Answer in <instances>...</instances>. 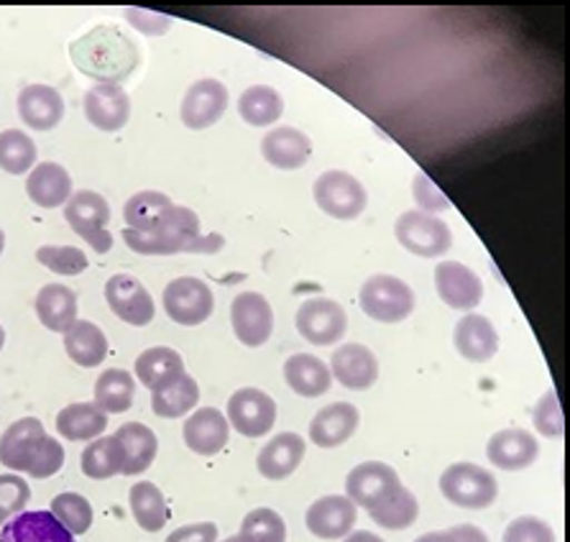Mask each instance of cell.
<instances>
[{"label": "cell", "mask_w": 570, "mask_h": 542, "mask_svg": "<svg viewBox=\"0 0 570 542\" xmlns=\"http://www.w3.org/2000/svg\"><path fill=\"white\" fill-rule=\"evenodd\" d=\"M37 165V144L19 128H8L0 134V169L6 175H26Z\"/></svg>", "instance_id": "obj_41"}, {"label": "cell", "mask_w": 570, "mask_h": 542, "mask_svg": "<svg viewBox=\"0 0 570 542\" xmlns=\"http://www.w3.org/2000/svg\"><path fill=\"white\" fill-rule=\"evenodd\" d=\"M230 323L236 338L248 348L264 346L274 333V309L258 292H240L230 305Z\"/></svg>", "instance_id": "obj_13"}, {"label": "cell", "mask_w": 570, "mask_h": 542, "mask_svg": "<svg viewBox=\"0 0 570 542\" xmlns=\"http://www.w3.org/2000/svg\"><path fill=\"white\" fill-rule=\"evenodd\" d=\"M108 415L95 402H75L57 415V433L65 441H95L106 433Z\"/></svg>", "instance_id": "obj_31"}, {"label": "cell", "mask_w": 570, "mask_h": 542, "mask_svg": "<svg viewBox=\"0 0 570 542\" xmlns=\"http://www.w3.org/2000/svg\"><path fill=\"white\" fill-rule=\"evenodd\" d=\"M414 292L407 282L400 277H389V274H376L358 292V305L364 313L376 323H402L407 321L414 309Z\"/></svg>", "instance_id": "obj_5"}, {"label": "cell", "mask_w": 570, "mask_h": 542, "mask_svg": "<svg viewBox=\"0 0 570 542\" xmlns=\"http://www.w3.org/2000/svg\"><path fill=\"white\" fill-rule=\"evenodd\" d=\"M164 313L177 325L195 328L203 325L215 309L213 289L197 277H179L164 287Z\"/></svg>", "instance_id": "obj_9"}, {"label": "cell", "mask_w": 570, "mask_h": 542, "mask_svg": "<svg viewBox=\"0 0 570 542\" xmlns=\"http://www.w3.org/2000/svg\"><path fill=\"white\" fill-rule=\"evenodd\" d=\"M197 402H200V386L187 372L151 392V410L164 420L185 417L197 407Z\"/></svg>", "instance_id": "obj_34"}, {"label": "cell", "mask_w": 570, "mask_h": 542, "mask_svg": "<svg viewBox=\"0 0 570 542\" xmlns=\"http://www.w3.org/2000/svg\"><path fill=\"white\" fill-rule=\"evenodd\" d=\"M228 108V88L220 80H197L193 88L185 92L183 108H179V116H183V124L193 131H203V128H210L218 124Z\"/></svg>", "instance_id": "obj_16"}, {"label": "cell", "mask_w": 570, "mask_h": 542, "mask_svg": "<svg viewBox=\"0 0 570 542\" xmlns=\"http://www.w3.org/2000/svg\"><path fill=\"white\" fill-rule=\"evenodd\" d=\"M169 195L157 193V189H144V193L134 195L131 200L126 203L124 208V220L131 230H138V234H149L161 223L164 215L171 208Z\"/></svg>", "instance_id": "obj_39"}, {"label": "cell", "mask_w": 570, "mask_h": 542, "mask_svg": "<svg viewBox=\"0 0 570 542\" xmlns=\"http://www.w3.org/2000/svg\"><path fill=\"white\" fill-rule=\"evenodd\" d=\"M276 423V404L269 394L254 386L238 390L228 400V425L244 437H264Z\"/></svg>", "instance_id": "obj_12"}, {"label": "cell", "mask_w": 570, "mask_h": 542, "mask_svg": "<svg viewBox=\"0 0 570 542\" xmlns=\"http://www.w3.org/2000/svg\"><path fill=\"white\" fill-rule=\"evenodd\" d=\"M128 502H131L134 518L144 532H159L167 524V499H164L161 489L151 484V481H138V484H134Z\"/></svg>", "instance_id": "obj_37"}, {"label": "cell", "mask_w": 570, "mask_h": 542, "mask_svg": "<svg viewBox=\"0 0 570 542\" xmlns=\"http://www.w3.org/2000/svg\"><path fill=\"white\" fill-rule=\"evenodd\" d=\"M167 542H218V524L195 522L171 532Z\"/></svg>", "instance_id": "obj_50"}, {"label": "cell", "mask_w": 570, "mask_h": 542, "mask_svg": "<svg viewBox=\"0 0 570 542\" xmlns=\"http://www.w3.org/2000/svg\"><path fill=\"white\" fill-rule=\"evenodd\" d=\"M106 299L118 321L136 325V328L149 325L154 321V313H157L149 289L136 277H131V274H116V277H110L106 284Z\"/></svg>", "instance_id": "obj_14"}, {"label": "cell", "mask_w": 570, "mask_h": 542, "mask_svg": "<svg viewBox=\"0 0 570 542\" xmlns=\"http://www.w3.org/2000/svg\"><path fill=\"white\" fill-rule=\"evenodd\" d=\"M343 542H384L374 532H366V530H358V532H351V535H345Z\"/></svg>", "instance_id": "obj_52"}, {"label": "cell", "mask_w": 570, "mask_h": 542, "mask_svg": "<svg viewBox=\"0 0 570 542\" xmlns=\"http://www.w3.org/2000/svg\"><path fill=\"white\" fill-rule=\"evenodd\" d=\"M3 346H6V331L3 325H0V351H3Z\"/></svg>", "instance_id": "obj_53"}, {"label": "cell", "mask_w": 570, "mask_h": 542, "mask_svg": "<svg viewBox=\"0 0 570 542\" xmlns=\"http://www.w3.org/2000/svg\"><path fill=\"white\" fill-rule=\"evenodd\" d=\"M414 542H489L487 532L476 524H455L451 530L440 532H428V535H420Z\"/></svg>", "instance_id": "obj_49"}, {"label": "cell", "mask_w": 570, "mask_h": 542, "mask_svg": "<svg viewBox=\"0 0 570 542\" xmlns=\"http://www.w3.org/2000/svg\"><path fill=\"white\" fill-rule=\"evenodd\" d=\"M37 317L51 333H65L77 323V295L65 284H47L37 295Z\"/></svg>", "instance_id": "obj_33"}, {"label": "cell", "mask_w": 570, "mask_h": 542, "mask_svg": "<svg viewBox=\"0 0 570 542\" xmlns=\"http://www.w3.org/2000/svg\"><path fill=\"white\" fill-rule=\"evenodd\" d=\"M305 437L297 433H279L258 453L256 466L266 481H284L299 469L305 459Z\"/></svg>", "instance_id": "obj_26"}, {"label": "cell", "mask_w": 570, "mask_h": 542, "mask_svg": "<svg viewBox=\"0 0 570 542\" xmlns=\"http://www.w3.org/2000/svg\"><path fill=\"white\" fill-rule=\"evenodd\" d=\"M136 394L134 376L124 368H108L95 382V404L106 412V415H124L131 410Z\"/></svg>", "instance_id": "obj_36"}, {"label": "cell", "mask_w": 570, "mask_h": 542, "mask_svg": "<svg viewBox=\"0 0 570 542\" xmlns=\"http://www.w3.org/2000/svg\"><path fill=\"white\" fill-rule=\"evenodd\" d=\"M0 463L11 471L29 473L31 479H51L65 466V449L47 435L41 420L23 417L0 437Z\"/></svg>", "instance_id": "obj_3"}, {"label": "cell", "mask_w": 570, "mask_h": 542, "mask_svg": "<svg viewBox=\"0 0 570 542\" xmlns=\"http://www.w3.org/2000/svg\"><path fill=\"white\" fill-rule=\"evenodd\" d=\"M455 351L471 364H487L499 351V333L489 317L465 313L453 331Z\"/></svg>", "instance_id": "obj_23"}, {"label": "cell", "mask_w": 570, "mask_h": 542, "mask_svg": "<svg viewBox=\"0 0 570 542\" xmlns=\"http://www.w3.org/2000/svg\"><path fill=\"white\" fill-rule=\"evenodd\" d=\"M37 262L47 266L49 272L62 274V277H77L90 266L88 256L75 246H41L37 252Z\"/></svg>", "instance_id": "obj_45"}, {"label": "cell", "mask_w": 570, "mask_h": 542, "mask_svg": "<svg viewBox=\"0 0 570 542\" xmlns=\"http://www.w3.org/2000/svg\"><path fill=\"white\" fill-rule=\"evenodd\" d=\"M440 492L461 510H489L499 496V484L491 471L476 466V463L461 461L443 471Z\"/></svg>", "instance_id": "obj_4"}, {"label": "cell", "mask_w": 570, "mask_h": 542, "mask_svg": "<svg viewBox=\"0 0 570 542\" xmlns=\"http://www.w3.org/2000/svg\"><path fill=\"white\" fill-rule=\"evenodd\" d=\"M361 415L351 402H333L317 412L309 423V441L317 449H338L345 441H351L358 430Z\"/></svg>", "instance_id": "obj_24"}, {"label": "cell", "mask_w": 570, "mask_h": 542, "mask_svg": "<svg viewBox=\"0 0 570 542\" xmlns=\"http://www.w3.org/2000/svg\"><path fill=\"white\" fill-rule=\"evenodd\" d=\"M185 374V361L175 348L154 346L136 358V378L154 392L161 384Z\"/></svg>", "instance_id": "obj_35"}, {"label": "cell", "mask_w": 570, "mask_h": 542, "mask_svg": "<svg viewBox=\"0 0 570 542\" xmlns=\"http://www.w3.org/2000/svg\"><path fill=\"white\" fill-rule=\"evenodd\" d=\"M3 248H6V234L0 230V254H3Z\"/></svg>", "instance_id": "obj_54"}, {"label": "cell", "mask_w": 570, "mask_h": 542, "mask_svg": "<svg viewBox=\"0 0 570 542\" xmlns=\"http://www.w3.org/2000/svg\"><path fill=\"white\" fill-rule=\"evenodd\" d=\"M29 502V484H26L21 476H16V473H3V476H0V528H3L8 520H13L16 514H21Z\"/></svg>", "instance_id": "obj_46"}, {"label": "cell", "mask_w": 570, "mask_h": 542, "mask_svg": "<svg viewBox=\"0 0 570 542\" xmlns=\"http://www.w3.org/2000/svg\"><path fill=\"white\" fill-rule=\"evenodd\" d=\"M284 382L289 384V390L299 394L305 400H315L327 394L333 386L331 368L323 358L313 354H295L284 361Z\"/></svg>", "instance_id": "obj_29"}, {"label": "cell", "mask_w": 570, "mask_h": 542, "mask_svg": "<svg viewBox=\"0 0 570 542\" xmlns=\"http://www.w3.org/2000/svg\"><path fill=\"white\" fill-rule=\"evenodd\" d=\"M414 197H417V203L422 205V208H425L428 215L448 208V200L443 195H440V189L433 183H430L425 175H420L417 179H414Z\"/></svg>", "instance_id": "obj_51"}, {"label": "cell", "mask_w": 570, "mask_h": 542, "mask_svg": "<svg viewBox=\"0 0 570 542\" xmlns=\"http://www.w3.org/2000/svg\"><path fill=\"white\" fill-rule=\"evenodd\" d=\"M371 520L384 530H407L420 518V502L410 489L400 486L394 496H389L384 504H379L376 510H371Z\"/></svg>", "instance_id": "obj_40"}, {"label": "cell", "mask_w": 570, "mask_h": 542, "mask_svg": "<svg viewBox=\"0 0 570 542\" xmlns=\"http://www.w3.org/2000/svg\"><path fill=\"white\" fill-rule=\"evenodd\" d=\"M313 195L320 210L327 213L335 220L358 218V215L366 210L368 203L364 185H361L353 175H348V171L341 169L323 171L313 187Z\"/></svg>", "instance_id": "obj_8"}, {"label": "cell", "mask_w": 570, "mask_h": 542, "mask_svg": "<svg viewBox=\"0 0 570 542\" xmlns=\"http://www.w3.org/2000/svg\"><path fill=\"white\" fill-rule=\"evenodd\" d=\"M532 423L538 427L540 435L546 437H563V410H560V400L556 390H548L546 397H542L532 410Z\"/></svg>", "instance_id": "obj_47"}, {"label": "cell", "mask_w": 570, "mask_h": 542, "mask_svg": "<svg viewBox=\"0 0 570 542\" xmlns=\"http://www.w3.org/2000/svg\"><path fill=\"white\" fill-rule=\"evenodd\" d=\"M394 236L410 254L422 259H435L451 252L453 230L443 218L420 210H410L400 215L394 226Z\"/></svg>", "instance_id": "obj_7"}, {"label": "cell", "mask_w": 570, "mask_h": 542, "mask_svg": "<svg viewBox=\"0 0 570 542\" xmlns=\"http://www.w3.org/2000/svg\"><path fill=\"white\" fill-rule=\"evenodd\" d=\"M502 542H556V532L540 518H517L507 524Z\"/></svg>", "instance_id": "obj_48"}, {"label": "cell", "mask_w": 570, "mask_h": 542, "mask_svg": "<svg viewBox=\"0 0 570 542\" xmlns=\"http://www.w3.org/2000/svg\"><path fill=\"white\" fill-rule=\"evenodd\" d=\"M65 218L77 236L88 240L95 254H108L114 248V236L106 228L110 220V205L102 195L92 193V189L72 193L65 205Z\"/></svg>", "instance_id": "obj_6"}, {"label": "cell", "mask_w": 570, "mask_h": 542, "mask_svg": "<svg viewBox=\"0 0 570 542\" xmlns=\"http://www.w3.org/2000/svg\"><path fill=\"white\" fill-rule=\"evenodd\" d=\"M80 469L85 476L95 479V481H106V479L118 476L120 459H118V449H116V437L100 435V437H95V441H90L88 449L82 451Z\"/></svg>", "instance_id": "obj_42"}, {"label": "cell", "mask_w": 570, "mask_h": 542, "mask_svg": "<svg viewBox=\"0 0 570 542\" xmlns=\"http://www.w3.org/2000/svg\"><path fill=\"white\" fill-rule=\"evenodd\" d=\"M238 538L240 542H287V524H284L279 512L269 510V506H258L240 522Z\"/></svg>", "instance_id": "obj_43"}, {"label": "cell", "mask_w": 570, "mask_h": 542, "mask_svg": "<svg viewBox=\"0 0 570 542\" xmlns=\"http://www.w3.org/2000/svg\"><path fill=\"white\" fill-rule=\"evenodd\" d=\"M228 417L215 407H203L185 420L183 437L185 445L197 455H218L228 445Z\"/></svg>", "instance_id": "obj_22"}, {"label": "cell", "mask_w": 570, "mask_h": 542, "mask_svg": "<svg viewBox=\"0 0 570 542\" xmlns=\"http://www.w3.org/2000/svg\"><path fill=\"white\" fill-rule=\"evenodd\" d=\"M26 195L39 208H59V205H65L72 197V177L57 161H41V165L31 169L29 179H26Z\"/></svg>", "instance_id": "obj_30"}, {"label": "cell", "mask_w": 570, "mask_h": 542, "mask_svg": "<svg viewBox=\"0 0 570 542\" xmlns=\"http://www.w3.org/2000/svg\"><path fill=\"white\" fill-rule=\"evenodd\" d=\"M262 154L276 169H299L313 157V141L292 126L274 128L262 139Z\"/></svg>", "instance_id": "obj_27"}, {"label": "cell", "mask_w": 570, "mask_h": 542, "mask_svg": "<svg viewBox=\"0 0 570 542\" xmlns=\"http://www.w3.org/2000/svg\"><path fill=\"white\" fill-rule=\"evenodd\" d=\"M487 455L491 466L502 471H522L538 461L540 443L538 437L522 427H507L491 435V441L487 443Z\"/></svg>", "instance_id": "obj_20"}, {"label": "cell", "mask_w": 570, "mask_h": 542, "mask_svg": "<svg viewBox=\"0 0 570 542\" xmlns=\"http://www.w3.org/2000/svg\"><path fill=\"white\" fill-rule=\"evenodd\" d=\"M124 240L131 252L141 256H175V254H215L220 252L223 236L200 234V218L185 205H171L161 223L149 234L126 228Z\"/></svg>", "instance_id": "obj_1"}, {"label": "cell", "mask_w": 570, "mask_h": 542, "mask_svg": "<svg viewBox=\"0 0 570 542\" xmlns=\"http://www.w3.org/2000/svg\"><path fill=\"white\" fill-rule=\"evenodd\" d=\"M358 506L348 496L331 494L309 504L305 514L307 530L320 540H343L356 528Z\"/></svg>", "instance_id": "obj_17"}, {"label": "cell", "mask_w": 570, "mask_h": 542, "mask_svg": "<svg viewBox=\"0 0 570 542\" xmlns=\"http://www.w3.org/2000/svg\"><path fill=\"white\" fill-rule=\"evenodd\" d=\"M51 514L72 535H85L92 528V506L88 499L75 492H65L51 499Z\"/></svg>", "instance_id": "obj_44"}, {"label": "cell", "mask_w": 570, "mask_h": 542, "mask_svg": "<svg viewBox=\"0 0 570 542\" xmlns=\"http://www.w3.org/2000/svg\"><path fill=\"white\" fill-rule=\"evenodd\" d=\"M65 351L77 366L95 368L108 356V338L95 323L77 321L65 331Z\"/></svg>", "instance_id": "obj_32"}, {"label": "cell", "mask_w": 570, "mask_h": 542, "mask_svg": "<svg viewBox=\"0 0 570 542\" xmlns=\"http://www.w3.org/2000/svg\"><path fill=\"white\" fill-rule=\"evenodd\" d=\"M438 297L451 309L473 313L483 299V282L471 266L461 262H440L435 269Z\"/></svg>", "instance_id": "obj_15"}, {"label": "cell", "mask_w": 570, "mask_h": 542, "mask_svg": "<svg viewBox=\"0 0 570 542\" xmlns=\"http://www.w3.org/2000/svg\"><path fill=\"white\" fill-rule=\"evenodd\" d=\"M223 542H240V538H238V535H233V538H226Z\"/></svg>", "instance_id": "obj_55"}, {"label": "cell", "mask_w": 570, "mask_h": 542, "mask_svg": "<svg viewBox=\"0 0 570 542\" xmlns=\"http://www.w3.org/2000/svg\"><path fill=\"white\" fill-rule=\"evenodd\" d=\"M0 542H75L51 512H21L0 530Z\"/></svg>", "instance_id": "obj_28"}, {"label": "cell", "mask_w": 570, "mask_h": 542, "mask_svg": "<svg viewBox=\"0 0 570 542\" xmlns=\"http://www.w3.org/2000/svg\"><path fill=\"white\" fill-rule=\"evenodd\" d=\"M297 331L313 346H333L348 331V315L335 299H305L297 309Z\"/></svg>", "instance_id": "obj_10"}, {"label": "cell", "mask_w": 570, "mask_h": 542, "mask_svg": "<svg viewBox=\"0 0 570 542\" xmlns=\"http://www.w3.org/2000/svg\"><path fill=\"white\" fill-rule=\"evenodd\" d=\"M116 449L120 459V473L124 476H138L149 471L159 453V441L151 427L141 423H126L116 430Z\"/></svg>", "instance_id": "obj_21"}, {"label": "cell", "mask_w": 570, "mask_h": 542, "mask_svg": "<svg viewBox=\"0 0 570 542\" xmlns=\"http://www.w3.org/2000/svg\"><path fill=\"white\" fill-rule=\"evenodd\" d=\"M19 116L31 131H51L65 118L62 95L51 85H26L19 95Z\"/></svg>", "instance_id": "obj_25"}, {"label": "cell", "mask_w": 570, "mask_h": 542, "mask_svg": "<svg viewBox=\"0 0 570 542\" xmlns=\"http://www.w3.org/2000/svg\"><path fill=\"white\" fill-rule=\"evenodd\" d=\"M69 55L77 70L98 80V85H118L138 67L134 41L116 26H95L85 37L72 41Z\"/></svg>", "instance_id": "obj_2"}, {"label": "cell", "mask_w": 570, "mask_h": 542, "mask_svg": "<svg viewBox=\"0 0 570 542\" xmlns=\"http://www.w3.org/2000/svg\"><path fill=\"white\" fill-rule=\"evenodd\" d=\"M85 118L106 134H116L131 118V98L120 85H95L85 95Z\"/></svg>", "instance_id": "obj_19"}, {"label": "cell", "mask_w": 570, "mask_h": 542, "mask_svg": "<svg viewBox=\"0 0 570 542\" xmlns=\"http://www.w3.org/2000/svg\"><path fill=\"white\" fill-rule=\"evenodd\" d=\"M400 486V473L389 466V463L366 461L358 463V466L348 473V479H345V496H348L356 506H364L366 512H371L376 510L379 504H384L389 496H394Z\"/></svg>", "instance_id": "obj_11"}, {"label": "cell", "mask_w": 570, "mask_h": 542, "mask_svg": "<svg viewBox=\"0 0 570 542\" xmlns=\"http://www.w3.org/2000/svg\"><path fill=\"white\" fill-rule=\"evenodd\" d=\"M331 376L351 392H366L379 378V361L364 343H345L331 356Z\"/></svg>", "instance_id": "obj_18"}, {"label": "cell", "mask_w": 570, "mask_h": 542, "mask_svg": "<svg viewBox=\"0 0 570 542\" xmlns=\"http://www.w3.org/2000/svg\"><path fill=\"white\" fill-rule=\"evenodd\" d=\"M238 114L248 126H272L284 114V100L269 85H252L246 92H240Z\"/></svg>", "instance_id": "obj_38"}]
</instances>
